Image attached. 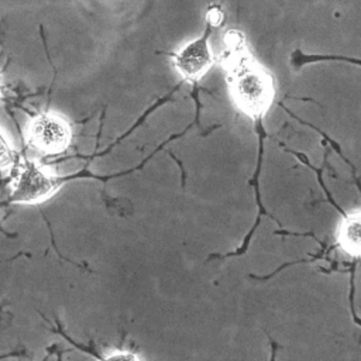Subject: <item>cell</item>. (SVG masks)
<instances>
[{"label": "cell", "mask_w": 361, "mask_h": 361, "mask_svg": "<svg viewBox=\"0 0 361 361\" xmlns=\"http://www.w3.org/2000/svg\"><path fill=\"white\" fill-rule=\"evenodd\" d=\"M223 42L221 61L234 104L254 120L264 117L275 99V82L271 72L252 56L243 31L227 30Z\"/></svg>", "instance_id": "1"}, {"label": "cell", "mask_w": 361, "mask_h": 361, "mask_svg": "<svg viewBox=\"0 0 361 361\" xmlns=\"http://www.w3.org/2000/svg\"><path fill=\"white\" fill-rule=\"evenodd\" d=\"M62 180L44 169L37 161L25 158L18 165L17 175L11 185L10 202L35 204L56 193Z\"/></svg>", "instance_id": "2"}, {"label": "cell", "mask_w": 361, "mask_h": 361, "mask_svg": "<svg viewBox=\"0 0 361 361\" xmlns=\"http://www.w3.org/2000/svg\"><path fill=\"white\" fill-rule=\"evenodd\" d=\"M27 141L44 155L62 154L71 145L72 127L56 113H39L30 120Z\"/></svg>", "instance_id": "3"}, {"label": "cell", "mask_w": 361, "mask_h": 361, "mask_svg": "<svg viewBox=\"0 0 361 361\" xmlns=\"http://www.w3.org/2000/svg\"><path fill=\"white\" fill-rule=\"evenodd\" d=\"M212 31L213 27L206 24L199 37L183 44L172 54V65L182 79L196 82L214 65L216 56L210 47Z\"/></svg>", "instance_id": "4"}, {"label": "cell", "mask_w": 361, "mask_h": 361, "mask_svg": "<svg viewBox=\"0 0 361 361\" xmlns=\"http://www.w3.org/2000/svg\"><path fill=\"white\" fill-rule=\"evenodd\" d=\"M337 241L350 257H361V212L347 216L338 227Z\"/></svg>", "instance_id": "5"}, {"label": "cell", "mask_w": 361, "mask_h": 361, "mask_svg": "<svg viewBox=\"0 0 361 361\" xmlns=\"http://www.w3.org/2000/svg\"><path fill=\"white\" fill-rule=\"evenodd\" d=\"M17 164V154L0 131V169L11 168Z\"/></svg>", "instance_id": "6"}, {"label": "cell", "mask_w": 361, "mask_h": 361, "mask_svg": "<svg viewBox=\"0 0 361 361\" xmlns=\"http://www.w3.org/2000/svg\"><path fill=\"white\" fill-rule=\"evenodd\" d=\"M204 20H206V24L212 25L213 28H217V27H220L224 23L226 13H224L223 7L219 3H212L206 8Z\"/></svg>", "instance_id": "7"}, {"label": "cell", "mask_w": 361, "mask_h": 361, "mask_svg": "<svg viewBox=\"0 0 361 361\" xmlns=\"http://www.w3.org/2000/svg\"><path fill=\"white\" fill-rule=\"evenodd\" d=\"M106 358H109V360H137V357L134 355V354H131V353H117V354H111V355H107Z\"/></svg>", "instance_id": "8"}, {"label": "cell", "mask_w": 361, "mask_h": 361, "mask_svg": "<svg viewBox=\"0 0 361 361\" xmlns=\"http://www.w3.org/2000/svg\"><path fill=\"white\" fill-rule=\"evenodd\" d=\"M1 94H3V93H1V87H0V99H1Z\"/></svg>", "instance_id": "9"}]
</instances>
